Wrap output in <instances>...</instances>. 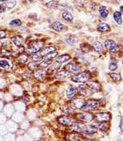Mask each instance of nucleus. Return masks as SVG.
Listing matches in <instances>:
<instances>
[{
  "instance_id": "0eeeda50",
  "label": "nucleus",
  "mask_w": 123,
  "mask_h": 141,
  "mask_svg": "<svg viewBox=\"0 0 123 141\" xmlns=\"http://www.w3.org/2000/svg\"><path fill=\"white\" fill-rule=\"evenodd\" d=\"M86 125L80 122H74L70 125V128L72 131L76 133H81L83 132L86 128Z\"/></svg>"
},
{
  "instance_id": "c03bdc74",
  "label": "nucleus",
  "mask_w": 123,
  "mask_h": 141,
  "mask_svg": "<svg viewBox=\"0 0 123 141\" xmlns=\"http://www.w3.org/2000/svg\"><path fill=\"white\" fill-rule=\"evenodd\" d=\"M6 5L4 4V3H3L2 4H0V13H2V12H4L6 10Z\"/></svg>"
},
{
  "instance_id": "393cba45",
  "label": "nucleus",
  "mask_w": 123,
  "mask_h": 141,
  "mask_svg": "<svg viewBox=\"0 0 123 141\" xmlns=\"http://www.w3.org/2000/svg\"><path fill=\"white\" fill-rule=\"evenodd\" d=\"M55 76L57 78H59V79L66 78V77L69 76V73L67 71H66L65 70H62L56 74Z\"/></svg>"
},
{
  "instance_id": "79ce46f5",
  "label": "nucleus",
  "mask_w": 123,
  "mask_h": 141,
  "mask_svg": "<svg viewBox=\"0 0 123 141\" xmlns=\"http://www.w3.org/2000/svg\"><path fill=\"white\" fill-rule=\"evenodd\" d=\"M1 52L2 53L3 56H9V55H11V53H10L9 51L5 50V49H3V50L1 51Z\"/></svg>"
},
{
  "instance_id": "2eb2a0df",
  "label": "nucleus",
  "mask_w": 123,
  "mask_h": 141,
  "mask_svg": "<svg viewBox=\"0 0 123 141\" xmlns=\"http://www.w3.org/2000/svg\"><path fill=\"white\" fill-rule=\"evenodd\" d=\"M60 67V64L59 63H54L48 68L47 73L48 74H52L55 73V72L59 69Z\"/></svg>"
},
{
  "instance_id": "2f4dec72",
  "label": "nucleus",
  "mask_w": 123,
  "mask_h": 141,
  "mask_svg": "<svg viewBox=\"0 0 123 141\" xmlns=\"http://www.w3.org/2000/svg\"><path fill=\"white\" fill-rule=\"evenodd\" d=\"M58 4H59V3H58L57 1H52L46 3V6L47 8H48L49 9H54L57 8Z\"/></svg>"
},
{
  "instance_id": "a211bd4d",
  "label": "nucleus",
  "mask_w": 123,
  "mask_h": 141,
  "mask_svg": "<svg viewBox=\"0 0 123 141\" xmlns=\"http://www.w3.org/2000/svg\"><path fill=\"white\" fill-rule=\"evenodd\" d=\"M36 80L41 81L43 80L45 76V73L44 70L42 69H37L34 74Z\"/></svg>"
},
{
  "instance_id": "4c0bfd02",
  "label": "nucleus",
  "mask_w": 123,
  "mask_h": 141,
  "mask_svg": "<svg viewBox=\"0 0 123 141\" xmlns=\"http://www.w3.org/2000/svg\"><path fill=\"white\" fill-rule=\"evenodd\" d=\"M10 26H20L22 25V22L19 19H14L9 23Z\"/></svg>"
},
{
  "instance_id": "09e8293b",
  "label": "nucleus",
  "mask_w": 123,
  "mask_h": 141,
  "mask_svg": "<svg viewBox=\"0 0 123 141\" xmlns=\"http://www.w3.org/2000/svg\"><path fill=\"white\" fill-rule=\"evenodd\" d=\"M65 112L66 113V114H68L71 112V108H70V107H66V109H65Z\"/></svg>"
},
{
  "instance_id": "412c9836",
  "label": "nucleus",
  "mask_w": 123,
  "mask_h": 141,
  "mask_svg": "<svg viewBox=\"0 0 123 141\" xmlns=\"http://www.w3.org/2000/svg\"><path fill=\"white\" fill-rule=\"evenodd\" d=\"M59 123L62 125H68L70 124L71 123V119H70L68 116H62V117H60L58 119Z\"/></svg>"
},
{
  "instance_id": "39448f33",
  "label": "nucleus",
  "mask_w": 123,
  "mask_h": 141,
  "mask_svg": "<svg viewBox=\"0 0 123 141\" xmlns=\"http://www.w3.org/2000/svg\"><path fill=\"white\" fill-rule=\"evenodd\" d=\"M76 118L80 121L89 122V121H92L94 120V116L90 112H84L77 114Z\"/></svg>"
},
{
  "instance_id": "e433bc0d",
  "label": "nucleus",
  "mask_w": 123,
  "mask_h": 141,
  "mask_svg": "<svg viewBox=\"0 0 123 141\" xmlns=\"http://www.w3.org/2000/svg\"><path fill=\"white\" fill-rule=\"evenodd\" d=\"M43 59V56H42L40 54H35L31 56V60L35 62L36 61H40Z\"/></svg>"
},
{
  "instance_id": "a18cd8bd",
  "label": "nucleus",
  "mask_w": 123,
  "mask_h": 141,
  "mask_svg": "<svg viewBox=\"0 0 123 141\" xmlns=\"http://www.w3.org/2000/svg\"><path fill=\"white\" fill-rule=\"evenodd\" d=\"M79 139H80V141H99L97 140H94V139L85 138V137H81V138H80Z\"/></svg>"
},
{
  "instance_id": "20e7f679",
  "label": "nucleus",
  "mask_w": 123,
  "mask_h": 141,
  "mask_svg": "<svg viewBox=\"0 0 123 141\" xmlns=\"http://www.w3.org/2000/svg\"><path fill=\"white\" fill-rule=\"evenodd\" d=\"M86 104V101L81 98H76L70 102V108L73 109H82Z\"/></svg>"
},
{
  "instance_id": "58836bf2",
  "label": "nucleus",
  "mask_w": 123,
  "mask_h": 141,
  "mask_svg": "<svg viewBox=\"0 0 123 141\" xmlns=\"http://www.w3.org/2000/svg\"><path fill=\"white\" fill-rule=\"evenodd\" d=\"M51 63V61H48V60H44L40 64V66L42 68H45L47 66H48V65Z\"/></svg>"
},
{
  "instance_id": "6e6552de",
  "label": "nucleus",
  "mask_w": 123,
  "mask_h": 141,
  "mask_svg": "<svg viewBox=\"0 0 123 141\" xmlns=\"http://www.w3.org/2000/svg\"><path fill=\"white\" fill-rule=\"evenodd\" d=\"M86 85L91 89L93 93L98 92L101 90L102 89L101 85L97 81H90V82H87Z\"/></svg>"
},
{
  "instance_id": "a878e982",
  "label": "nucleus",
  "mask_w": 123,
  "mask_h": 141,
  "mask_svg": "<svg viewBox=\"0 0 123 141\" xmlns=\"http://www.w3.org/2000/svg\"><path fill=\"white\" fill-rule=\"evenodd\" d=\"M62 17L64 20L68 21V22H71V21L73 20V15H72L70 12L68 11H65L63 12Z\"/></svg>"
},
{
  "instance_id": "f3484780",
  "label": "nucleus",
  "mask_w": 123,
  "mask_h": 141,
  "mask_svg": "<svg viewBox=\"0 0 123 141\" xmlns=\"http://www.w3.org/2000/svg\"><path fill=\"white\" fill-rule=\"evenodd\" d=\"M97 132V128L94 126L92 125H89V126H86L85 130H84L83 133L84 134L89 135L93 134L96 133Z\"/></svg>"
},
{
  "instance_id": "f03ea898",
  "label": "nucleus",
  "mask_w": 123,
  "mask_h": 141,
  "mask_svg": "<svg viewBox=\"0 0 123 141\" xmlns=\"http://www.w3.org/2000/svg\"><path fill=\"white\" fill-rule=\"evenodd\" d=\"M102 104V101L98 99H90L86 101V104L82 110H94L98 107H100Z\"/></svg>"
},
{
  "instance_id": "6ab92c4d",
  "label": "nucleus",
  "mask_w": 123,
  "mask_h": 141,
  "mask_svg": "<svg viewBox=\"0 0 123 141\" xmlns=\"http://www.w3.org/2000/svg\"><path fill=\"white\" fill-rule=\"evenodd\" d=\"M52 28L54 30L59 32V31H61L63 29H64V25L63 24H62L61 23H60L59 22H55L52 24Z\"/></svg>"
},
{
  "instance_id": "aec40b11",
  "label": "nucleus",
  "mask_w": 123,
  "mask_h": 141,
  "mask_svg": "<svg viewBox=\"0 0 123 141\" xmlns=\"http://www.w3.org/2000/svg\"><path fill=\"white\" fill-rule=\"evenodd\" d=\"M70 58H71V56H70L69 55L64 54L57 57V58H56V61H57V62L58 63H64L66 61L69 60Z\"/></svg>"
},
{
  "instance_id": "a19ab883",
  "label": "nucleus",
  "mask_w": 123,
  "mask_h": 141,
  "mask_svg": "<svg viewBox=\"0 0 123 141\" xmlns=\"http://www.w3.org/2000/svg\"><path fill=\"white\" fill-rule=\"evenodd\" d=\"M119 50H120V47H119V45H116L110 51L111 52L113 53V54H116V53L119 52Z\"/></svg>"
},
{
  "instance_id": "ea45409f",
  "label": "nucleus",
  "mask_w": 123,
  "mask_h": 141,
  "mask_svg": "<svg viewBox=\"0 0 123 141\" xmlns=\"http://www.w3.org/2000/svg\"><path fill=\"white\" fill-rule=\"evenodd\" d=\"M109 69L110 70H112V71H114L117 69V64L115 62H111L110 63V64H109Z\"/></svg>"
},
{
  "instance_id": "9b49d317",
  "label": "nucleus",
  "mask_w": 123,
  "mask_h": 141,
  "mask_svg": "<svg viewBox=\"0 0 123 141\" xmlns=\"http://www.w3.org/2000/svg\"><path fill=\"white\" fill-rule=\"evenodd\" d=\"M96 117L98 121H108L111 119V115L107 112H99L96 114Z\"/></svg>"
},
{
  "instance_id": "b1692460",
  "label": "nucleus",
  "mask_w": 123,
  "mask_h": 141,
  "mask_svg": "<svg viewBox=\"0 0 123 141\" xmlns=\"http://www.w3.org/2000/svg\"><path fill=\"white\" fill-rule=\"evenodd\" d=\"M98 11H99V14L100 15V16L103 18H105L108 16V10L107 9L106 7L104 6H101L99 8V9H98Z\"/></svg>"
},
{
  "instance_id": "f8f14e48",
  "label": "nucleus",
  "mask_w": 123,
  "mask_h": 141,
  "mask_svg": "<svg viewBox=\"0 0 123 141\" xmlns=\"http://www.w3.org/2000/svg\"><path fill=\"white\" fill-rule=\"evenodd\" d=\"M79 90H80V92L81 94L83 96H91L93 94V92L91 90V89L87 87V85H82L79 86Z\"/></svg>"
},
{
  "instance_id": "cd10ccee",
  "label": "nucleus",
  "mask_w": 123,
  "mask_h": 141,
  "mask_svg": "<svg viewBox=\"0 0 123 141\" xmlns=\"http://www.w3.org/2000/svg\"><path fill=\"white\" fill-rule=\"evenodd\" d=\"M113 17L115 20L118 25L122 24V18H121V13L118 11L115 12L113 14Z\"/></svg>"
},
{
  "instance_id": "49530a36",
  "label": "nucleus",
  "mask_w": 123,
  "mask_h": 141,
  "mask_svg": "<svg viewBox=\"0 0 123 141\" xmlns=\"http://www.w3.org/2000/svg\"><path fill=\"white\" fill-rule=\"evenodd\" d=\"M6 35V33L5 31L0 30V39H3L5 38Z\"/></svg>"
},
{
  "instance_id": "5701e85b",
  "label": "nucleus",
  "mask_w": 123,
  "mask_h": 141,
  "mask_svg": "<svg viewBox=\"0 0 123 141\" xmlns=\"http://www.w3.org/2000/svg\"><path fill=\"white\" fill-rule=\"evenodd\" d=\"M65 42L68 44H73L78 42V38L75 35H71L65 39Z\"/></svg>"
},
{
  "instance_id": "c756f323",
  "label": "nucleus",
  "mask_w": 123,
  "mask_h": 141,
  "mask_svg": "<svg viewBox=\"0 0 123 141\" xmlns=\"http://www.w3.org/2000/svg\"><path fill=\"white\" fill-rule=\"evenodd\" d=\"M28 58H29V55L24 54L19 55L18 58H17L19 62H20V63H25L28 60Z\"/></svg>"
},
{
  "instance_id": "f257e3e1",
  "label": "nucleus",
  "mask_w": 123,
  "mask_h": 141,
  "mask_svg": "<svg viewBox=\"0 0 123 141\" xmlns=\"http://www.w3.org/2000/svg\"><path fill=\"white\" fill-rule=\"evenodd\" d=\"M91 77V74L89 71H83L82 73L77 74L74 75L72 77L71 80L75 82L80 83H85L87 82L90 80Z\"/></svg>"
},
{
  "instance_id": "37998d69",
  "label": "nucleus",
  "mask_w": 123,
  "mask_h": 141,
  "mask_svg": "<svg viewBox=\"0 0 123 141\" xmlns=\"http://www.w3.org/2000/svg\"><path fill=\"white\" fill-rule=\"evenodd\" d=\"M0 44L1 45H6L9 44V41L7 39H1L0 40Z\"/></svg>"
},
{
  "instance_id": "3c124183",
  "label": "nucleus",
  "mask_w": 123,
  "mask_h": 141,
  "mask_svg": "<svg viewBox=\"0 0 123 141\" xmlns=\"http://www.w3.org/2000/svg\"><path fill=\"white\" fill-rule=\"evenodd\" d=\"M120 10H121V12H122V6H121L120 7Z\"/></svg>"
},
{
  "instance_id": "7c9ffc66",
  "label": "nucleus",
  "mask_w": 123,
  "mask_h": 141,
  "mask_svg": "<svg viewBox=\"0 0 123 141\" xmlns=\"http://www.w3.org/2000/svg\"><path fill=\"white\" fill-rule=\"evenodd\" d=\"M57 54H58V53L57 52H56V51L53 52H51V53H49V54L46 55L44 56V60L51 61V60L52 58H55L57 56Z\"/></svg>"
},
{
  "instance_id": "c85d7f7f",
  "label": "nucleus",
  "mask_w": 123,
  "mask_h": 141,
  "mask_svg": "<svg viewBox=\"0 0 123 141\" xmlns=\"http://www.w3.org/2000/svg\"><path fill=\"white\" fill-rule=\"evenodd\" d=\"M93 48L96 52H100L103 50V45L100 42H95L93 44Z\"/></svg>"
},
{
  "instance_id": "f704fd0d",
  "label": "nucleus",
  "mask_w": 123,
  "mask_h": 141,
  "mask_svg": "<svg viewBox=\"0 0 123 141\" xmlns=\"http://www.w3.org/2000/svg\"><path fill=\"white\" fill-rule=\"evenodd\" d=\"M110 77L114 81H116V82H118L121 79V75L117 73H111L110 74Z\"/></svg>"
},
{
  "instance_id": "c9c22d12",
  "label": "nucleus",
  "mask_w": 123,
  "mask_h": 141,
  "mask_svg": "<svg viewBox=\"0 0 123 141\" xmlns=\"http://www.w3.org/2000/svg\"><path fill=\"white\" fill-rule=\"evenodd\" d=\"M17 2L15 1H6L4 3V4L6 5V7L8 8H13L15 5H16Z\"/></svg>"
},
{
  "instance_id": "bb28decb",
  "label": "nucleus",
  "mask_w": 123,
  "mask_h": 141,
  "mask_svg": "<svg viewBox=\"0 0 123 141\" xmlns=\"http://www.w3.org/2000/svg\"><path fill=\"white\" fill-rule=\"evenodd\" d=\"M80 48L84 53H88L92 50V47L87 43H83L80 45Z\"/></svg>"
},
{
  "instance_id": "dca6fc26",
  "label": "nucleus",
  "mask_w": 123,
  "mask_h": 141,
  "mask_svg": "<svg viewBox=\"0 0 123 141\" xmlns=\"http://www.w3.org/2000/svg\"><path fill=\"white\" fill-rule=\"evenodd\" d=\"M57 50L55 47L54 46H49L46 47L45 48H44L43 49H42L41 50V52H40V55L43 56H46V55H47L49 53H51L53 52H55V51Z\"/></svg>"
},
{
  "instance_id": "de8ad7c7",
  "label": "nucleus",
  "mask_w": 123,
  "mask_h": 141,
  "mask_svg": "<svg viewBox=\"0 0 123 141\" xmlns=\"http://www.w3.org/2000/svg\"><path fill=\"white\" fill-rule=\"evenodd\" d=\"M23 78L26 79V80H28V79H29L30 78V75L29 74H27V73H25L23 74L22 75Z\"/></svg>"
},
{
  "instance_id": "ddd939ff",
  "label": "nucleus",
  "mask_w": 123,
  "mask_h": 141,
  "mask_svg": "<svg viewBox=\"0 0 123 141\" xmlns=\"http://www.w3.org/2000/svg\"><path fill=\"white\" fill-rule=\"evenodd\" d=\"M11 40L18 47H22V45L24 44V39H23L22 36H19V35L12 37L11 38Z\"/></svg>"
},
{
  "instance_id": "7ed1b4c3",
  "label": "nucleus",
  "mask_w": 123,
  "mask_h": 141,
  "mask_svg": "<svg viewBox=\"0 0 123 141\" xmlns=\"http://www.w3.org/2000/svg\"><path fill=\"white\" fill-rule=\"evenodd\" d=\"M44 46V41L42 40H36L32 42L30 45H29L27 48V52L29 54H36L41 50Z\"/></svg>"
},
{
  "instance_id": "473e14b6",
  "label": "nucleus",
  "mask_w": 123,
  "mask_h": 141,
  "mask_svg": "<svg viewBox=\"0 0 123 141\" xmlns=\"http://www.w3.org/2000/svg\"><path fill=\"white\" fill-rule=\"evenodd\" d=\"M9 63L8 61L4 60H0V67L3 69H8L9 68Z\"/></svg>"
},
{
  "instance_id": "423d86ee",
  "label": "nucleus",
  "mask_w": 123,
  "mask_h": 141,
  "mask_svg": "<svg viewBox=\"0 0 123 141\" xmlns=\"http://www.w3.org/2000/svg\"><path fill=\"white\" fill-rule=\"evenodd\" d=\"M64 69H65L66 71L68 72V73L76 74L78 73L80 70V67L77 63L75 62H71L66 64L65 66L64 67Z\"/></svg>"
},
{
  "instance_id": "72a5a7b5",
  "label": "nucleus",
  "mask_w": 123,
  "mask_h": 141,
  "mask_svg": "<svg viewBox=\"0 0 123 141\" xmlns=\"http://www.w3.org/2000/svg\"><path fill=\"white\" fill-rule=\"evenodd\" d=\"M28 68L31 70H37L38 68V64H36V62L35 61H31L28 64Z\"/></svg>"
},
{
  "instance_id": "1a4fd4ad",
  "label": "nucleus",
  "mask_w": 123,
  "mask_h": 141,
  "mask_svg": "<svg viewBox=\"0 0 123 141\" xmlns=\"http://www.w3.org/2000/svg\"><path fill=\"white\" fill-rule=\"evenodd\" d=\"M92 125L96 127L97 129L98 128L103 131H107L110 128V124L106 121H97L93 123Z\"/></svg>"
},
{
  "instance_id": "4468645a",
  "label": "nucleus",
  "mask_w": 123,
  "mask_h": 141,
  "mask_svg": "<svg viewBox=\"0 0 123 141\" xmlns=\"http://www.w3.org/2000/svg\"><path fill=\"white\" fill-rule=\"evenodd\" d=\"M97 30L100 32L102 33H108L110 31V27L106 23H100L98 25Z\"/></svg>"
},
{
  "instance_id": "4be33fe9",
  "label": "nucleus",
  "mask_w": 123,
  "mask_h": 141,
  "mask_svg": "<svg viewBox=\"0 0 123 141\" xmlns=\"http://www.w3.org/2000/svg\"><path fill=\"white\" fill-rule=\"evenodd\" d=\"M105 44V46L106 47L107 49H108V50H111L115 46L116 43L113 40H111V39H107L104 42Z\"/></svg>"
},
{
  "instance_id": "603ef678",
  "label": "nucleus",
  "mask_w": 123,
  "mask_h": 141,
  "mask_svg": "<svg viewBox=\"0 0 123 141\" xmlns=\"http://www.w3.org/2000/svg\"><path fill=\"white\" fill-rule=\"evenodd\" d=\"M0 54H1V50H0Z\"/></svg>"
},
{
  "instance_id": "8fccbe9b",
  "label": "nucleus",
  "mask_w": 123,
  "mask_h": 141,
  "mask_svg": "<svg viewBox=\"0 0 123 141\" xmlns=\"http://www.w3.org/2000/svg\"><path fill=\"white\" fill-rule=\"evenodd\" d=\"M120 128H121V130H122V119H121V121H120Z\"/></svg>"
},
{
  "instance_id": "9d476101",
  "label": "nucleus",
  "mask_w": 123,
  "mask_h": 141,
  "mask_svg": "<svg viewBox=\"0 0 123 141\" xmlns=\"http://www.w3.org/2000/svg\"><path fill=\"white\" fill-rule=\"evenodd\" d=\"M78 89H77L76 87L70 85L69 87L67 88V89H66V97L70 99L73 98V97L76 96L77 93H78Z\"/></svg>"
}]
</instances>
